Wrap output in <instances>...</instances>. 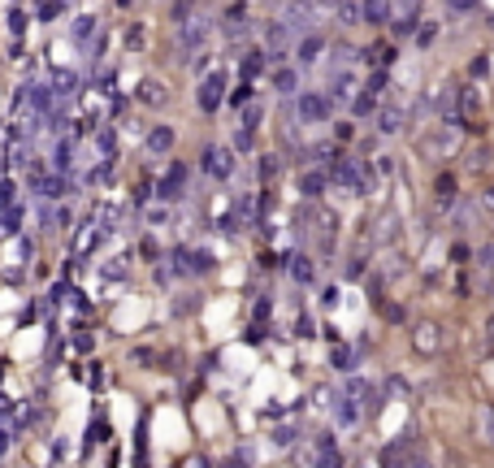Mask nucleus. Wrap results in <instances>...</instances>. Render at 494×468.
Returning a JSON list of instances; mask_svg holds the SVG:
<instances>
[{
	"label": "nucleus",
	"instance_id": "obj_6",
	"mask_svg": "<svg viewBox=\"0 0 494 468\" xmlns=\"http://www.w3.org/2000/svg\"><path fill=\"white\" fill-rule=\"evenodd\" d=\"M395 35H412L416 31V22H421V9L416 5H399V14H395Z\"/></svg>",
	"mask_w": 494,
	"mask_h": 468
},
{
	"label": "nucleus",
	"instance_id": "obj_12",
	"mask_svg": "<svg viewBox=\"0 0 494 468\" xmlns=\"http://www.w3.org/2000/svg\"><path fill=\"white\" fill-rule=\"evenodd\" d=\"M204 35H208V26H204V22H199V26H191V31H187V48L204 44Z\"/></svg>",
	"mask_w": 494,
	"mask_h": 468
},
{
	"label": "nucleus",
	"instance_id": "obj_9",
	"mask_svg": "<svg viewBox=\"0 0 494 468\" xmlns=\"http://www.w3.org/2000/svg\"><path fill=\"white\" fill-rule=\"evenodd\" d=\"M148 148H152V152H165V148H174V131H170V126H157V131L148 135Z\"/></svg>",
	"mask_w": 494,
	"mask_h": 468
},
{
	"label": "nucleus",
	"instance_id": "obj_3",
	"mask_svg": "<svg viewBox=\"0 0 494 468\" xmlns=\"http://www.w3.org/2000/svg\"><path fill=\"white\" fill-rule=\"evenodd\" d=\"M438 343H442V338H438V326H434V321H421L416 334H412V347L421 351V356H434Z\"/></svg>",
	"mask_w": 494,
	"mask_h": 468
},
{
	"label": "nucleus",
	"instance_id": "obj_11",
	"mask_svg": "<svg viewBox=\"0 0 494 468\" xmlns=\"http://www.w3.org/2000/svg\"><path fill=\"white\" fill-rule=\"evenodd\" d=\"M274 87L277 92H295V70H274Z\"/></svg>",
	"mask_w": 494,
	"mask_h": 468
},
{
	"label": "nucleus",
	"instance_id": "obj_18",
	"mask_svg": "<svg viewBox=\"0 0 494 468\" xmlns=\"http://www.w3.org/2000/svg\"><path fill=\"white\" fill-rule=\"evenodd\" d=\"M408 468H434V464H430L425 455H416V460H412V464H408Z\"/></svg>",
	"mask_w": 494,
	"mask_h": 468
},
{
	"label": "nucleus",
	"instance_id": "obj_17",
	"mask_svg": "<svg viewBox=\"0 0 494 468\" xmlns=\"http://www.w3.org/2000/svg\"><path fill=\"white\" fill-rule=\"evenodd\" d=\"M481 269L494 273V248H481Z\"/></svg>",
	"mask_w": 494,
	"mask_h": 468
},
{
	"label": "nucleus",
	"instance_id": "obj_7",
	"mask_svg": "<svg viewBox=\"0 0 494 468\" xmlns=\"http://www.w3.org/2000/svg\"><path fill=\"white\" fill-rule=\"evenodd\" d=\"M399 14V5H364V22L369 26H382L386 18H395Z\"/></svg>",
	"mask_w": 494,
	"mask_h": 468
},
{
	"label": "nucleus",
	"instance_id": "obj_4",
	"mask_svg": "<svg viewBox=\"0 0 494 468\" xmlns=\"http://www.w3.org/2000/svg\"><path fill=\"white\" fill-rule=\"evenodd\" d=\"M221 87H226V78H221V74L204 78V83H199V92H196L199 109H218V104H221Z\"/></svg>",
	"mask_w": 494,
	"mask_h": 468
},
{
	"label": "nucleus",
	"instance_id": "obj_20",
	"mask_svg": "<svg viewBox=\"0 0 494 468\" xmlns=\"http://www.w3.org/2000/svg\"><path fill=\"white\" fill-rule=\"evenodd\" d=\"M486 204H490V209H494V187H490V191H486Z\"/></svg>",
	"mask_w": 494,
	"mask_h": 468
},
{
	"label": "nucleus",
	"instance_id": "obj_16",
	"mask_svg": "<svg viewBox=\"0 0 494 468\" xmlns=\"http://www.w3.org/2000/svg\"><path fill=\"white\" fill-rule=\"evenodd\" d=\"M277 174V156H265V165H260V178H274Z\"/></svg>",
	"mask_w": 494,
	"mask_h": 468
},
{
	"label": "nucleus",
	"instance_id": "obj_13",
	"mask_svg": "<svg viewBox=\"0 0 494 468\" xmlns=\"http://www.w3.org/2000/svg\"><path fill=\"white\" fill-rule=\"evenodd\" d=\"M295 278H299V282H313V260H304V256H299V260H295Z\"/></svg>",
	"mask_w": 494,
	"mask_h": 468
},
{
	"label": "nucleus",
	"instance_id": "obj_2",
	"mask_svg": "<svg viewBox=\"0 0 494 468\" xmlns=\"http://www.w3.org/2000/svg\"><path fill=\"white\" fill-rule=\"evenodd\" d=\"M204 170L213 178H230L235 174V152L230 148H218V143H208L204 148Z\"/></svg>",
	"mask_w": 494,
	"mask_h": 468
},
{
	"label": "nucleus",
	"instance_id": "obj_14",
	"mask_svg": "<svg viewBox=\"0 0 494 468\" xmlns=\"http://www.w3.org/2000/svg\"><path fill=\"white\" fill-rule=\"evenodd\" d=\"M321 187H325V178H321V174H304V191H308V195H316Z\"/></svg>",
	"mask_w": 494,
	"mask_h": 468
},
{
	"label": "nucleus",
	"instance_id": "obj_8",
	"mask_svg": "<svg viewBox=\"0 0 494 468\" xmlns=\"http://www.w3.org/2000/svg\"><path fill=\"white\" fill-rule=\"evenodd\" d=\"M321 48H325V39H316V35H308V39H304V44H299V48H295V57H299V61H304V65H313V61H316V57H321Z\"/></svg>",
	"mask_w": 494,
	"mask_h": 468
},
{
	"label": "nucleus",
	"instance_id": "obj_5",
	"mask_svg": "<svg viewBox=\"0 0 494 468\" xmlns=\"http://www.w3.org/2000/svg\"><path fill=\"white\" fill-rule=\"evenodd\" d=\"M403 109H399V104H391V109H382V117H377V131H382V135H399V131H403Z\"/></svg>",
	"mask_w": 494,
	"mask_h": 468
},
{
	"label": "nucleus",
	"instance_id": "obj_15",
	"mask_svg": "<svg viewBox=\"0 0 494 468\" xmlns=\"http://www.w3.org/2000/svg\"><path fill=\"white\" fill-rule=\"evenodd\" d=\"M260 57H265V53H247V61H243V74H257L260 65H265Z\"/></svg>",
	"mask_w": 494,
	"mask_h": 468
},
{
	"label": "nucleus",
	"instance_id": "obj_10",
	"mask_svg": "<svg viewBox=\"0 0 494 468\" xmlns=\"http://www.w3.org/2000/svg\"><path fill=\"white\" fill-rule=\"evenodd\" d=\"M165 96H170V92H165L160 83H152V78H148V83L139 87V100H143V104H160V100H165Z\"/></svg>",
	"mask_w": 494,
	"mask_h": 468
},
{
	"label": "nucleus",
	"instance_id": "obj_1",
	"mask_svg": "<svg viewBox=\"0 0 494 468\" xmlns=\"http://www.w3.org/2000/svg\"><path fill=\"white\" fill-rule=\"evenodd\" d=\"M330 113H334L330 96H321V92H304L299 96V117L304 122H330Z\"/></svg>",
	"mask_w": 494,
	"mask_h": 468
},
{
	"label": "nucleus",
	"instance_id": "obj_19",
	"mask_svg": "<svg viewBox=\"0 0 494 468\" xmlns=\"http://www.w3.org/2000/svg\"><path fill=\"white\" fill-rule=\"evenodd\" d=\"M486 26H490V31H494V5H490V9H486Z\"/></svg>",
	"mask_w": 494,
	"mask_h": 468
}]
</instances>
